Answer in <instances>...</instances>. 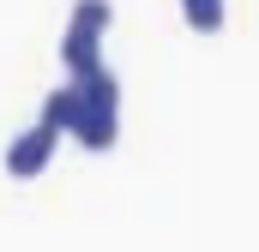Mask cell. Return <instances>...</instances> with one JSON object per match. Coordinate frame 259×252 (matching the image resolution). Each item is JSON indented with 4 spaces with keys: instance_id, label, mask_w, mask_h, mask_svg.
Segmentation results:
<instances>
[{
    "instance_id": "3",
    "label": "cell",
    "mask_w": 259,
    "mask_h": 252,
    "mask_svg": "<svg viewBox=\"0 0 259 252\" xmlns=\"http://www.w3.org/2000/svg\"><path fill=\"white\" fill-rule=\"evenodd\" d=\"M78 108H84V90H78V84L66 78L61 90H55V96L42 102V120L55 126V132H72V120H78Z\"/></svg>"
},
{
    "instance_id": "1",
    "label": "cell",
    "mask_w": 259,
    "mask_h": 252,
    "mask_svg": "<svg viewBox=\"0 0 259 252\" xmlns=\"http://www.w3.org/2000/svg\"><path fill=\"white\" fill-rule=\"evenodd\" d=\"M78 90H84V108H78V120H72V138L84 144V150H109L115 144V114H121V84L109 78V72H91V78H72Z\"/></svg>"
},
{
    "instance_id": "5",
    "label": "cell",
    "mask_w": 259,
    "mask_h": 252,
    "mask_svg": "<svg viewBox=\"0 0 259 252\" xmlns=\"http://www.w3.org/2000/svg\"><path fill=\"white\" fill-rule=\"evenodd\" d=\"M181 12H187V24L193 30H223V0H181Z\"/></svg>"
},
{
    "instance_id": "4",
    "label": "cell",
    "mask_w": 259,
    "mask_h": 252,
    "mask_svg": "<svg viewBox=\"0 0 259 252\" xmlns=\"http://www.w3.org/2000/svg\"><path fill=\"white\" fill-rule=\"evenodd\" d=\"M109 18H115V6H109V0H78L66 30H78V36H103V30H109Z\"/></svg>"
},
{
    "instance_id": "2",
    "label": "cell",
    "mask_w": 259,
    "mask_h": 252,
    "mask_svg": "<svg viewBox=\"0 0 259 252\" xmlns=\"http://www.w3.org/2000/svg\"><path fill=\"white\" fill-rule=\"evenodd\" d=\"M55 144H61V132L49 120H36L24 138H12V150H6V174L12 180H30V174H42L49 162H55Z\"/></svg>"
}]
</instances>
